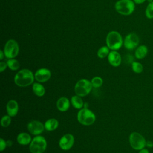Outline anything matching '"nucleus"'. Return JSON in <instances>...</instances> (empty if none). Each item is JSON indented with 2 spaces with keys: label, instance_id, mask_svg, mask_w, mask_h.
I'll list each match as a JSON object with an SVG mask.
<instances>
[{
  "label": "nucleus",
  "instance_id": "nucleus-6",
  "mask_svg": "<svg viewBox=\"0 0 153 153\" xmlns=\"http://www.w3.org/2000/svg\"><path fill=\"white\" fill-rule=\"evenodd\" d=\"M92 87L91 81L87 79H81L78 81L75 84L74 91L76 95L84 97L90 93Z\"/></svg>",
  "mask_w": 153,
  "mask_h": 153
},
{
  "label": "nucleus",
  "instance_id": "nucleus-28",
  "mask_svg": "<svg viewBox=\"0 0 153 153\" xmlns=\"http://www.w3.org/2000/svg\"><path fill=\"white\" fill-rule=\"evenodd\" d=\"M7 67L8 66H7V62H0V72H2L3 71H4Z\"/></svg>",
  "mask_w": 153,
  "mask_h": 153
},
{
  "label": "nucleus",
  "instance_id": "nucleus-1",
  "mask_svg": "<svg viewBox=\"0 0 153 153\" xmlns=\"http://www.w3.org/2000/svg\"><path fill=\"white\" fill-rule=\"evenodd\" d=\"M35 75L33 72L28 69L20 70L14 76V83L19 87H25L33 83Z\"/></svg>",
  "mask_w": 153,
  "mask_h": 153
},
{
  "label": "nucleus",
  "instance_id": "nucleus-7",
  "mask_svg": "<svg viewBox=\"0 0 153 153\" xmlns=\"http://www.w3.org/2000/svg\"><path fill=\"white\" fill-rule=\"evenodd\" d=\"M19 52V46L17 41L13 39L7 41L4 48L5 56L8 59H14L18 55Z\"/></svg>",
  "mask_w": 153,
  "mask_h": 153
},
{
  "label": "nucleus",
  "instance_id": "nucleus-27",
  "mask_svg": "<svg viewBox=\"0 0 153 153\" xmlns=\"http://www.w3.org/2000/svg\"><path fill=\"white\" fill-rule=\"evenodd\" d=\"M7 146V141H5L4 139L1 138L0 139V151L2 152Z\"/></svg>",
  "mask_w": 153,
  "mask_h": 153
},
{
  "label": "nucleus",
  "instance_id": "nucleus-31",
  "mask_svg": "<svg viewBox=\"0 0 153 153\" xmlns=\"http://www.w3.org/2000/svg\"><path fill=\"white\" fill-rule=\"evenodd\" d=\"M4 56H5V54H4V51L0 50V60H2L4 57Z\"/></svg>",
  "mask_w": 153,
  "mask_h": 153
},
{
  "label": "nucleus",
  "instance_id": "nucleus-17",
  "mask_svg": "<svg viewBox=\"0 0 153 153\" xmlns=\"http://www.w3.org/2000/svg\"><path fill=\"white\" fill-rule=\"evenodd\" d=\"M59 126V121L56 118H50L44 123V127L47 131H51L57 128Z\"/></svg>",
  "mask_w": 153,
  "mask_h": 153
},
{
  "label": "nucleus",
  "instance_id": "nucleus-16",
  "mask_svg": "<svg viewBox=\"0 0 153 153\" xmlns=\"http://www.w3.org/2000/svg\"><path fill=\"white\" fill-rule=\"evenodd\" d=\"M17 141L20 145H27L30 144L32 141V138L29 133L22 132L17 135Z\"/></svg>",
  "mask_w": 153,
  "mask_h": 153
},
{
  "label": "nucleus",
  "instance_id": "nucleus-19",
  "mask_svg": "<svg viewBox=\"0 0 153 153\" xmlns=\"http://www.w3.org/2000/svg\"><path fill=\"white\" fill-rule=\"evenodd\" d=\"M32 90L33 93L38 97L43 96L45 93L44 87L41 84L38 82H34L32 84Z\"/></svg>",
  "mask_w": 153,
  "mask_h": 153
},
{
  "label": "nucleus",
  "instance_id": "nucleus-20",
  "mask_svg": "<svg viewBox=\"0 0 153 153\" xmlns=\"http://www.w3.org/2000/svg\"><path fill=\"white\" fill-rule=\"evenodd\" d=\"M82 97L79 96L78 95L73 96L71 97V102L73 107L77 109H81L84 106V102L81 98Z\"/></svg>",
  "mask_w": 153,
  "mask_h": 153
},
{
  "label": "nucleus",
  "instance_id": "nucleus-23",
  "mask_svg": "<svg viewBox=\"0 0 153 153\" xmlns=\"http://www.w3.org/2000/svg\"><path fill=\"white\" fill-rule=\"evenodd\" d=\"M91 82L93 87H94V88H99L102 85L103 81V79L101 77L94 76L91 79Z\"/></svg>",
  "mask_w": 153,
  "mask_h": 153
},
{
  "label": "nucleus",
  "instance_id": "nucleus-12",
  "mask_svg": "<svg viewBox=\"0 0 153 153\" xmlns=\"http://www.w3.org/2000/svg\"><path fill=\"white\" fill-rule=\"evenodd\" d=\"M35 79L38 82H45L50 79L51 76V71L47 68H40L38 69L35 74Z\"/></svg>",
  "mask_w": 153,
  "mask_h": 153
},
{
  "label": "nucleus",
  "instance_id": "nucleus-22",
  "mask_svg": "<svg viewBox=\"0 0 153 153\" xmlns=\"http://www.w3.org/2000/svg\"><path fill=\"white\" fill-rule=\"evenodd\" d=\"M109 53V48L107 46L100 47L97 51V56L100 59H103L108 56Z\"/></svg>",
  "mask_w": 153,
  "mask_h": 153
},
{
  "label": "nucleus",
  "instance_id": "nucleus-25",
  "mask_svg": "<svg viewBox=\"0 0 153 153\" xmlns=\"http://www.w3.org/2000/svg\"><path fill=\"white\" fill-rule=\"evenodd\" d=\"M145 16L148 19H153V1L149 2L145 10Z\"/></svg>",
  "mask_w": 153,
  "mask_h": 153
},
{
  "label": "nucleus",
  "instance_id": "nucleus-15",
  "mask_svg": "<svg viewBox=\"0 0 153 153\" xmlns=\"http://www.w3.org/2000/svg\"><path fill=\"white\" fill-rule=\"evenodd\" d=\"M56 107L59 111L66 112L70 107V102L67 97H61L57 100Z\"/></svg>",
  "mask_w": 153,
  "mask_h": 153
},
{
  "label": "nucleus",
  "instance_id": "nucleus-26",
  "mask_svg": "<svg viewBox=\"0 0 153 153\" xmlns=\"http://www.w3.org/2000/svg\"><path fill=\"white\" fill-rule=\"evenodd\" d=\"M11 122V117L8 115H4L1 120V125L2 127H7L10 126Z\"/></svg>",
  "mask_w": 153,
  "mask_h": 153
},
{
  "label": "nucleus",
  "instance_id": "nucleus-34",
  "mask_svg": "<svg viewBox=\"0 0 153 153\" xmlns=\"http://www.w3.org/2000/svg\"><path fill=\"white\" fill-rule=\"evenodd\" d=\"M146 1H148L149 3V2H152V1H153V0H146Z\"/></svg>",
  "mask_w": 153,
  "mask_h": 153
},
{
  "label": "nucleus",
  "instance_id": "nucleus-33",
  "mask_svg": "<svg viewBox=\"0 0 153 153\" xmlns=\"http://www.w3.org/2000/svg\"><path fill=\"white\" fill-rule=\"evenodd\" d=\"M7 146H11L13 145V142L11 140H7Z\"/></svg>",
  "mask_w": 153,
  "mask_h": 153
},
{
  "label": "nucleus",
  "instance_id": "nucleus-21",
  "mask_svg": "<svg viewBox=\"0 0 153 153\" xmlns=\"http://www.w3.org/2000/svg\"><path fill=\"white\" fill-rule=\"evenodd\" d=\"M7 66L11 71H17L20 68L19 61L15 59H9L7 61Z\"/></svg>",
  "mask_w": 153,
  "mask_h": 153
},
{
  "label": "nucleus",
  "instance_id": "nucleus-14",
  "mask_svg": "<svg viewBox=\"0 0 153 153\" xmlns=\"http://www.w3.org/2000/svg\"><path fill=\"white\" fill-rule=\"evenodd\" d=\"M6 109L7 114L11 117H15L19 111V104L15 100H9L6 106Z\"/></svg>",
  "mask_w": 153,
  "mask_h": 153
},
{
  "label": "nucleus",
  "instance_id": "nucleus-29",
  "mask_svg": "<svg viewBox=\"0 0 153 153\" xmlns=\"http://www.w3.org/2000/svg\"><path fill=\"white\" fill-rule=\"evenodd\" d=\"M146 146L149 148H152V147H153V142L152 141H146Z\"/></svg>",
  "mask_w": 153,
  "mask_h": 153
},
{
  "label": "nucleus",
  "instance_id": "nucleus-18",
  "mask_svg": "<svg viewBox=\"0 0 153 153\" xmlns=\"http://www.w3.org/2000/svg\"><path fill=\"white\" fill-rule=\"evenodd\" d=\"M148 52V49L147 47L145 45H141L138 46L134 53L135 57L138 59H142L145 57Z\"/></svg>",
  "mask_w": 153,
  "mask_h": 153
},
{
  "label": "nucleus",
  "instance_id": "nucleus-11",
  "mask_svg": "<svg viewBox=\"0 0 153 153\" xmlns=\"http://www.w3.org/2000/svg\"><path fill=\"white\" fill-rule=\"evenodd\" d=\"M75 142L74 137L72 134L68 133L64 134L59 140V145L64 151L69 150L74 145Z\"/></svg>",
  "mask_w": 153,
  "mask_h": 153
},
{
  "label": "nucleus",
  "instance_id": "nucleus-32",
  "mask_svg": "<svg viewBox=\"0 0 153 153\" xmlns=\"http://www.w3.org/2000/svg\"><path fill=\"white\" fill-rule=\"evenodd\" d=\"M139 153H149V151L148 149L143 148L141 150H140Z\"/></svg>",
  "mask_w": 153,
  "mask_h": 153
},
{
  "label": "nucleus",
  "instance_id": "nucleus-9",
  "mask_svg": "<svg viewBox=\"0 0 153 153\" xmlns=\"http://www.w3.org/2000/svg\"><path fill=\"white\" fill-rule=\"evenodd\" d=\"M139 43V38L137 34L134 33H128L124 38L123 44L124 47L128 50H132L137 47Z\"/></svg>",
  "mask_w": 153,
  "mask_h": 153
},
{
  "label": "nucleus",
  "instance_id": "nucleus-24",
  "mask_svg": "<svg viewBox=\"0 0 153 153\" xmlns=\"http://www.w3.org/2000/svg\"><path fill=\"white\" fill-rule=\"evenodd\" d=\"M131 68L133 72L136 74H140L143 71V66L138 62H133L131 63Z\"/></svg>",
  "mask_w": 153,
  "mask_h": 153
},
{
  "label": "nucleus",
  "instance_id": "nucleus-4",
  "mask_svg": "<svg viewBox=\"0 0 153 153\" xmlns=\"http://www.w3.org/2000/svg\"><path fill=\"white\" fill-rule=\"evenodd\" d=\"M46 139L41 135L35 136L29 144V148L31 153H44L47 149Z\"/></svg>",
  "mask_w": 153,
  "mask_h": 153
},
{
  "label": "nucleus",
  "instance_id": "nucleus-5",
  "mask_svg": "<svg viewBox=\"0 0 153 153\" xmlns=\"http://www.w3.org/2000/svg\"><path fill=\"white\" fill-rule=\"evenodd\" d=\"M78 122L84 126H90L96 121L95 114L87 108L79 109L77 114Z\"/></svg>",
  "mask_w": 153,
  "mask_h": 153
},
{
  "label": "nucleus",
  "instance_id": "nucleus-13",
  "mask_svg": "<svg viewBox=\"0 0 153 153\" xmlns=\"http://www.w3.org/2000/svg\"><path fill=\"white\" fill-rule=\"evenodd\" d=\"M108 60L109 64L114 67H118L121 63V57L118 52L112 50L109 52L108 56Z\"/></svg>",
  "mask_w": 153,
  "mask_h": 153
},
{
  "label": "nucleus",
  "instance_id": "nucleus-8",
  "mask_svg": "<svg viewBox=\"0 0 153 153\" xmlns=\"http://www.w3.org/2000/svg\"><path fill=\"white\" fill-rule=\"evenodd\" d=\"M146 140L143 136L137 132H133L129 136V142L132 148L141 150L146 146Z\"/></svg>",
  "mask_w": 153,
  "mask_h": 153
},
{
  "label": "nucleus",
  "instance_id": "nucleus-2",
  "mask_svg": "<svg viewBox=\"0 0 153 153\" xmlns=\"http://www.w3.org/2000/svg\"><path fill=\"white\" fill-rule=\"evenodd\" d=\"M107 47L112 50H119L123 44V39L121 34L117 31L108 33L106 38Z\"/></svg>",
  "mask_w": 153,
  "mask_h": 153
},
{
  "label": "nucleus",
  "instance_id": "nucleus-30",
  "mask_svg": "<svg viewBox=\"0 0 153 153\" xmlns=\"http://www.w3.org/2000/svg\"><path fill=\"white\" fill-rule=\"evenodd\" d=\"M133 1L136 4H143V2H145L146 0H133Z\"/></svg>",
  "mask_w": 153,
  "mask_h": 153
},
{
  "label": "nucleus",
  "instance_id": "nucleus-3",
  "mask_svg": "<svg viewBox=\"0 0 153 153\" xmlns=\"http://www.w3.org/2000/svg\"><path fill=\"white\" fill-rule=\"evenodd\" d=\"M116 11L121 15L129 16L135 9V3L133 0H119L115 4Z\"/></svg>",
  "mask_w": 153,
  "mask_h": 153
},
{
  "label": "nucleus",
  "instance_id": "nucleus-10",
  "mask_svg": "<svg viewBox=\"0 0 153 153\" xmlns=\"http://www.w3.org/2000/svg\"><path fill=\"white\" fill-rule=\"evenodd\" d=\"M27 128L29 133L35 136L39 135L45 129L44 124L38 120H32L30 121L27 124Z\"/></svg>",
  "mask_w": 153,
  "mask_h": 153
}]
</instances>
